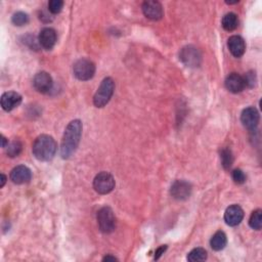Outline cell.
<instances>
[{"label":"cell","mask_w":262,"mask_h":262,"mask_svg":"<svg viewBox=\"0 0 262 262\" xmlns=\"http://www.w3.org/2000/svg\"><path fill=\"white\" fill-rule=\"evenodd\" d=\"M2 142H3V145H2V146H3V148H7V147H8V145L10 144V143H9V141H8L4 136H2Z\"/></svg>","instance_id":"cell-31"},{"label":"cell","mask_w":262,"mask_h":262,"mask_svg":"<svg viewBox=\"0 0 262 262\" xmlns=\"http://www.w3.org/2000/svg\"><path fill=\"white\" fill-rule=\"evenodd\" d=\"M244 81H245V85L246 87H249V88H253L256 84V75H255V72L253 71H250L248 72L244 77Z\"/></svg>","instance_id":"cell-26"},{"label":"cell","mask_w":262,"mask_h":262,"mask_svg":"<svg viewBox=\"0 0 262 262\" xmlns=\"http://www.w3.org/2000/svg\"><path fill=\"white\" fill-rule=\"evenodd\" d=\"M8 180V177L3 173L2 174V184H0V188H4L6 186V182Z\"/></svg>","instance_id":"cell-30"},{"label":"cell","mask_w":262,"mask_h":262,"mask_svg":"<svg viewBox=\"0 0 262 262\" xmlns=\"http://www.w3.org/2000/svg\"><path fill=\"white\" fill-rule=\"evenodd\" d=\"M35 89L40 93H48L54 85L53 78L47 72H39L33 79Z\"/></svg>","instance_id":"cell-10"},{"label":"cell","mask_w":262,"mask_h":262,"mask_svg":"<svg viewBox=\"0 0 262 262\" xmlns=\"http://www.w3.org/2000/svg\"><path fill=\"white\" fill-rule=\"evenodd\" d=\"M64 8V2L62 0H51L48 3V11L53 15L60 14Z\"/></svg>","instance_id":"cell-25"},{"label":"cell","mask_w":262,"mask_h":262,"mask_svg":"<svg viewBox=\"0 0 262 262\" xmlns=\"http://www.w3.org/2000/svg\"><path fill=\"white\" fill-rule=\"evenodd\" d=\"M103 261H115V260H118L115 256H111V255H107V256H104L103 257V259H102Z\"/></svg>","instance_id":"cell-29"},{"label":"cell","mask_w":262,"mask_h":262,"mask_svg":"<svg viewBox=\"0 0 262 262\" xmlns=\"http://www.w3.org/2000/svg\"><path fill=\"white\" fill-rule=\"evenodd\" d=\"M75 77L80 81L90 80L95 74V65L87 59L78 60L73 67Z\"/></svg>","instance_id":"cell-5"},{"label":"cell","mask_w":262,"mask_h":262,"mask_svg":"<svg viewBox=\"0 0 262 262\" xmlns=\"http://www.w3.org/2000/svg\"><path fill=\"white\" fill-rule=\"evenodd\" d=\"M11 180L16 184V185H24L27 184L31 180L32 178V172L31 170L25 166V165H20L15 167L12 172H11Z\"/></svg>","instance_id":"cell-13"},{"label":"cell","mask_w":262,"mask_h":262,"mask_svg":"<svg viewBox=\"0 0 262 262\" xmlns=\"http://www.w3.org/2000/svg\"><path fill=\"white\" fill-rule=\"evenodd\" d=\"M93 189L100 195L110 194L115 189V179L109 172H99L93 180Z\"/></svg>","instance_id":"cell-6"},{"label":"cell","mask_w":262,"mask_h":262,"mask_svg":"<svg viewBox=\"0 0 262 262\" xmlns=\"http://www.w3.org/2000/svg\"><path fill=\"white\" fill-rule=\"evenodd\" d=\"M57 148H58L57 143L53 137L47 135H42L35 140L33 144L32 152L37 160L46 162V161H50L55 157L57 153Z\"/></svg>","instance_id":"cell-2"},{"label":"cell","mask_w":262,"mask_h":262,"mask_svg":"<svg viewBox=\"0 0 262 262\" xmlns=\"http://www.w3.org/2000/svg\"><path fill=\"white\" fill-rule=\"evenodd\" d=\"M12 22L15 26H18V27L25 26L29 23V16L23 12H18L14 14L12 18Z\"/></svg>","instance_id":"cell-24"},{"label":"cell","mask_w":262,"mask_h":262,"mask_svg":"<svg viewBox=\"0 0 262 262\" xmlns=\"http://www.w3.org/2000/svg\"><path fill=\"white\" fill-rule=\"evenodd\" d=\"M241 121L247 129L254 131L259 123V113L257 109L254 107L244 109L241 115Z\"/></svg>","instance_id":"cell-9"},{"label":"cell","mask_w":262,"mask_h":262,"mask_svg":"<svg viewBox=\"0 0 262 262\" xmlns=\"http://www.w3.org/2000/svg\"><path fill=\"white\" fill-rule=\"evenodd\" d=\"M167 250V245H164V246H161V247H159L158 249H157V251H156V254H155V260H158L163 254H164V252Z\"/></svg>","instance_id":"cell-28"},{"label":"cell","mask_w":262,"mask_h":262,"mask_svg":"<svg viewBox=\"0 0 262 262\" xmlns=\"http://www.w3.org/2000/svg\"><path fill=\"white\" fill-rule=\"evenodd\" d=\"M227 244V238H226V234L219 230V231H216L213 237L211 238L210 240V246L211 248L214 250V251H221L225 248Z\"/></svg>","instance_id":"cell-18"},{"label":"cell","mask_w":262,"mask_h":262,"mask_svg":"<svg viewBox=\"0 0 262 262\" xmlns=\"http://www.w3.org/2000/svg\"><path fill=\"white\" fill-rule=\"evenodd\" d=\"M227 46H228L230 54L234 58H241L245 54V50H246V43H245L244 39L238 35H233V36L229 37V39L227 41Z\"/></svg>","instance_id":"cell-17"},{"label":"cell","mask_w":262,"mask_h":262,"mask_svg":"<svg viewBox=\"0 0 262 262\" xmlns=\"http://www.w3.org/2000/svg\"><path fill=\"white\" fill-rule=\"evenodd\" d=\"M143 13L148 19L158 21L163 17V8L158 2H146L143 5Z\"/></svg>","instance_id":"cell-14"},{"label":"cell","mask_w":262,"mask_h":262,"mask_svg":"<svg viewBox=\"0 0 262 262\" xmlns=\"http://www.w3.org/2000/svg\"><path fill=\"white\" fill-rule=\"evenodd\" d=\"M225 87L229 92L232 93L242 92L246 87L243 76L239 75L238 73L229 74L225 79Z\"/></svg>","instance_id":"cell-16"},{"label":"cell","mask_w":262,"mask_h":262,"mask_svg":"<svg viewBox=\"0 0 262 262\" xmlns=\"http://www.w3.org/2000/svg\"><path fill=\"white\" fill-rule=\"evenodd\" d=\"M82 135V123L80 120H74L67 126L61 145V156L63 159H69L77 150Z\"/></svg>","instance_id":"cell-1"},{"label":"cell","mask_w":262,"mask_h":262,"mask_svg":"<svg viewBox=\"0 0 262 262\" xmlns=\"http://www.w3.org/2000/svg\"><path fill=\"white\" fill-rule=\"evenodd\" d=\"M180 61L190 68H198L202 63V55L198 48L189 45L184 47L179 53Z\"/></svg>","instance_id":"cell-7"},{"label":"cell","mask_w":262,"mask_h":262,"mask_svg":"<svg viewBox=\"0 0 262 262\" xmlns=\"http://www.w3.org/2000/svg\"><path fill=\"white\" fill-rule=\"evenodd\" d=\"M249 225L255 230H260L262 227V211L260 209L255 210L249 219Z\"/></svg>","instance_id":"cell-21"},{"label":"cell","mask_w":262,"mask_h":262,"mask_svg":"<svg viewBox=\"0 0 262 262\" xmlns=\"http://www.w3.org/2000/svg\"><path fill=\"white\" fill-rule=\"evenodd\" d=\"M22 102V95L16 91H9L2 96V107L5 111L11 112Z\"/></svg>","instance_id":"cell-15"},{"label":"cell","mask_w":262,"mask_h":262,"mask_svg":"<svg viewBox=\"0 0 262 262\" xmlns=\"http://www.w3.org/2000/svg\"><path fill=\"white\" fill-rule=\"evenodd\" d=\"M220 160L224 169H229L233 163V156L229 149L224 148L220 152Z\"/></svg>","instance_id":"cell-23"},{"label":"cell","mask_w":262,"mask_h":262,"mask_svg":"<svg viewBox=\"0 0 262 262\" xmlns=\"http://www.w3.org/2000/svg\"><path fill=\"white\" fill-rule=\"evenodd\" d=\"M57 32L53 28H44L40 31V34L38 36V43L41 47H43L46 50H50L55 47L57 43Z\"/></svg>","instance_id":"cell-11"},{"label":"cell","mask_w":262,"mask_h":262,"mask_svg":"<svg viewBox=\"0 0 262 262\" xmlns=\"http://www.w3.org/2000/svg\"><path fill=\"white\" fill-rule=\"evenodd\" d=\"M222 27L224 30L230 32V31H233L238 28L239 26V18L235 14L233 13H229V14H226L223 19H222Z\"/></svg>","instance_id":"cell-19"},{"label":"cell","mask_w":262,"mask_h":262,"mask_svg":"<svg viewBox=\"0 0 262 262\" xmlns=\"http://www.w3.org/2000/svg\"><path fill=\"white\" fill-rule=\"evenodd\" d=\"M207 251L203 248H195L188 254V260L191 262H200L207 259Z\"/></svg>","instance_id":"cell-20"},{"label":"cell","mask_w":262,"mask_h":262,"mask_svg":"<svg viewBox=\"0 0 262 262\" xmlns=\"http://www.w3.org/2000/svg\"><path fill=\"white\" fill-rule=\"evenodd\" d=\"M244 218V210L239 205L229 206L224 213V221L229 226L239 225Z\"/></svg>","instance_id":"cell-12"},{"label":"cell","mask_w":262,"mask_h":262,"mask_svg":"<svg viewBox=\"0 0 262 262\" xmlns=\"http://www.w3.org/2000/svg\"><path fill=\"white\" fill-rule=\"evenodd\" d=\"M231 176L237 185H243L246 181V175L241 169H234L231 173Z\"/></svg>","instance_id":"cell-27"},{"label":"cell","mask_w":262,"mask_h":262,"mask_svg":"<svg viewBox=\"0 0 262 262\" xmlns=\"http://www.w3.org/2000/svg\"><path fill=\"white\" fill-rule=\"evenodd\" d=\"M171 196L178 201H185L192 194V185L186 180H176L170 190Z\"/></svg>","instance_id":"cell-8"},{"label":"cell","mask_w":262,"mask_h":262,"mask_svg":"<svg viewBox=\"0 0 262 262\" xmlns=\"http://www.w3.org/2000/svg\"><path fill=\"white\" fill-rule=\"evenodd\" d=\"M97 224L101 232L103 233H111L114 231L116 227V218L114 215L113 210L106 206L98 210L97 212Z\"/></svg>","instance_id":"cell-4"},{"label":"cell","mask_w":262,"mask_h":262,"mask_svg":"<svg viewBox=\"0 0 262 262\" xmlns=\"http://www.w3.org/2000/svg\"><path fill=\"white\" fill-rule=\"evenodd\" d=\"M22 150H23L22 143L20 141L16 140V141L11 142L8 145V147H7V154H8L9 157L15 158V157H18L22 153Z\"/></svg>","instance_id":"cell-22"},{"label":"cell","mask_w":262,"mask_h":262,"mask_svg":"<svg viewBox=\"0 0 262 262\" xmlns=\"http://www.w3.org/2000/svg\"><path fill=\"white\" fill-rule=\"evenodd\" d=\"M115 90L114 80L110 77H107L102 80L97 91L93 97V103L96 108H103L112 98Z\"/></svg>","instance_id":"cell-3"}]
</instances>
